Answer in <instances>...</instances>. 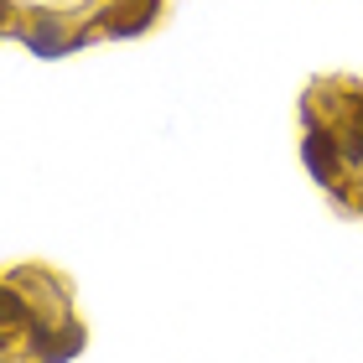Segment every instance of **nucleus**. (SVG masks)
<instances>
[{
    "instance_id": "nucleus-1",
    "label": "nucleus",
    "mask_w": 363,
    "mask_h": 363,
    "mask_svg": "<svg viewBox=\"0 0 363 363\" xmlns=\"http://www.w3.org/2000/svg\"><path fill=\"white\" fill-rule=\"evenodd\" d=\"M78 348H84V327H42V322H31V353L42 363H62Z\"/></svg>"
},
{
    "instance_id": "nucleus-2",
    "label": "nucleus",
    "mask_w": 363,
    "mask_h": 363,
    "mask_svg": "<svg viewBox=\"0 0 363 363\" xmlns=\"http://www.w3.org/2000/svg\"><path fill=\"white\" fill-rule=\"evenodd\" d=\"M301 156H306V172L317 177L322 187H333V182H337V156H342V151H337V140L327 135V130H317V125L306 130V140H301Z\"/></svg>"
},
{
    "instance_id": "nucleus-3",
    "label": "nucleus",
    "mask_w": 363,
    "mask_h": 363,
    "mask_svg": "<svg viewBox=\"0 0 363 363\" xmlns=\"http://www.w3.org/2000/svg\"><path fill=\"white\" fill-rule=\"evenodd\" d=\"M156 11H161V0H125V6L104 11V31H109V37H135V31L151 26Z\"/></svg>"
},
{
    "instance_id": "nucleus-4",
    "label": "nucleus",
    "mask_w": 363,
    "mask_h": 363,
    "mask_svg": "<svg viewBox=\"0 0 363 363\" xmlns=\"http://www.w3.org/2000/svg\"><path fill=\"white\" fill-rule=\"evenodd\" d=\"M26 47H31L37 57H62V52H73V47H78V37H62L57 16H42V21L26 31Z\"/></svg>"
},
{
    "instance_id": "nucleus-5",
    "label": "nucleus",
    "mask_w": 363,
    "mask_h": 363,
    "mask_svg": "<svg viewBox=\"0 0 363 363\" xmlns=\"http://www.w3.org/2000/svg\"><path fill=\"white\" fill-rule=\"evenodd\" d=\"M337 151H342V161H348V167H363V130H358V125H353V130H342Z\"/></svg>"
},
{
    "instance_id": "nucleus-6",
    "label": "nucleus",
    "mask_w": 363,
    "mask_h": 363,
    "mask_svg": "<svg viewBox=\"0 0 363 363\" xmlns=\"http://www.w3.org/2000/svg\"><path fill=\"white\" fill-rule=\"evenodd\" d=\"M353 125H358V130H363V99H358V109H353Z\"/></svg>"
}]
</instances>
